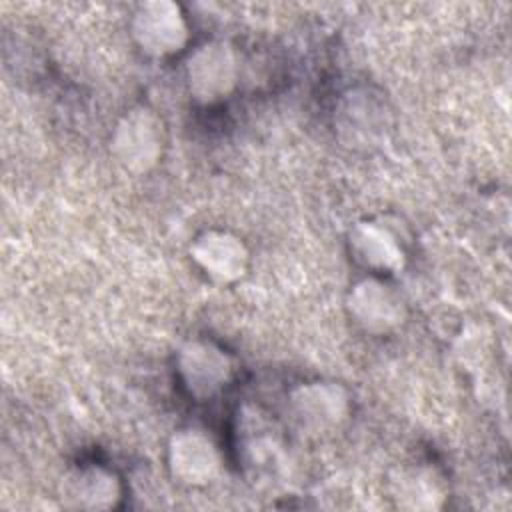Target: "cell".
I'll return each instance as SVG.
<instances>
[{"label":"cell","instance_id":"6da1fadb","mask_svg":"<svg viewBox=\"0 0 512 512\" xmlns=\"http://www.w3.org/2000/svg\"><path fill=\"white\" fill-rule=\"evenodd\" d=\"M168 466L172 476L186 486H206L220 472L216 444L202 430H178L168 446Z\"/></svg>","mask_w":512,"mask_h":512},{"label":"cell","instance_id":"7a4b0ae2","mask_svg":"<svg viewBox=\"0 0 512 512\" xmlns=\"http://www.w3.org/2000/svg\"><path fill=\"white\" fill-rule=\"evenodd\" d=\"M236 58L228 44L210 42L200 46L188 60V86L194 98L216 102L236 84Z\"/></svg>","mask_w":512,"mask_h":512},{"label":"cell","instance_id":"3957f363","mask_svg":"<svg viewBox=\"0 0 512 512\" xmlns=\"http://www.w3.org/2000/svg\"><path fill=\"white\" fill-rule=\"evenodd\" d=\"M112 148L130 170H148L162 154V126L148 110L128 112L116 126Z\"/></svg>","mask_w":512,"mask_h":512},{"label":"cell","instance_id":"277c9868","mask_svg":"<svg viewBox=\"0 0 512 512\" xmlns=\"http://www.w3.org/2000/svg\"><path fill=\"white\" fill-rule=\"evenodd\" d=\"M132 30L140 48L152 56L174 54L188 38L180 8L170 2H152L142 6L134 18Z\"/></svg>","mask_w":512,"mask_h":512},{"label":"cell","instance_id":"5b68a950","mask_svg":"<svg viewBox=\"0 0 512 512\" xmlns=\"http://www.w3.org/2000/svg\"><path fill=\"white\" fill-rule=\"evenodd\" d=\"M180 372L186 388L194 396H212L218 392L230 376L228 356L204 342H190L180 354Z\"/></svg>","mask_w":512,"mask_h":512},{"label":"cell","instance_id":"8992f818","mask_svg":"<svg viewBox=\"0 0 512 512\" xmlns=\"http://www.w3.org/2000/svg\"><path fill=\"white\" fill-rule=\"evenodd\" d=\"M196 264L218 282L238 280L248 262L244 244L228 232H206L192 246Z\"/></svg>","mask_w":512,"mask_h":512},{"label":"cell","instance_id":"52a82bcc","mask_svg":"<svg viewBox=\"0 0 512 512\" xmlns=\"http://www.w3.org/2000/svg\"><path fill=\"white\" fill-rule=\"evenodd\" d=\"M350 312L368 330H388L402 322L400 298L378 280H364L354 286Z\"/></svg>","mask_w":512,"mask_h":512},{"label":"cell","instance_id":"ba28073f","mask_svg":"<svg viewBox=\"0 0 512 512\" xmlns=\"http://www.w3.org/2000/svg\"><path fill=\"white\" fill-rule=\"evenodd\" d=\"M292 406L304 426L312 430H324L344 418L348 402L338 386L316 382L310 386H302L294 394Z\"/></svg>","mask_w":512,"mask_h":512},{"label":"cell","instance_id":"9c48e42d","mask_svg":"<svg viewBox=\"0 0 512 512\" xmlns=\"http://www.w3.org/2000/svg\"><path fill=\"white\" fill-rule=\"evenodd\" d=\"M118 494L116 476L104 468H82L64 480V498L74 508L106 510L116 504Z\"/></svg>","mask_w":512,"mask_h":512},{"label":"cell","instance_id":"30bf717a","mask_svg":"<svg viewBox=\"0 0 512 512\" xmlns=\"http://www.w3.org/2000/svg\"><path fill=\"white\" fill-rule=\"evenodd\" d=\"M352 252L356 260L368 268L376 270H396L402 264V250L394 242V238L374 226V224H360L352 232Z\"/></svg>","mask_w":512,"mask_h":512}]
</instances>
